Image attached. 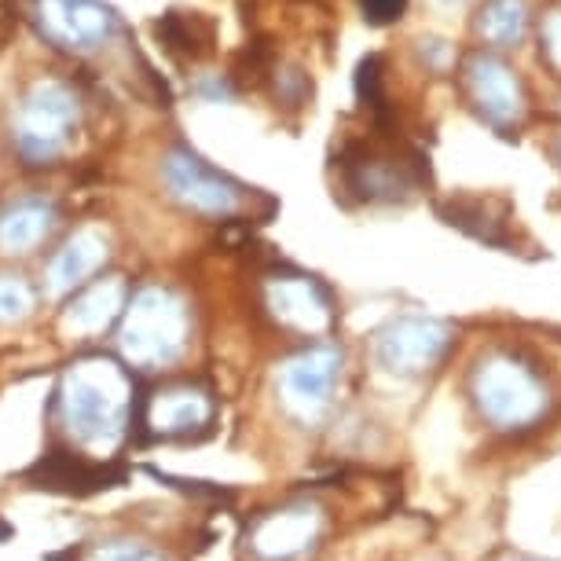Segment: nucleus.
I'll return each mask as SVG.
<instances>
[{"instance_id": "obj_2", "label": "nucleus", "mask_w": 561, "mask_h": 561, "mask_svg": "<svg viewBox=\"0 0 561 561\" xmlns=\"http://www.w3.org/2000/svg\"><path fill=\"white\" fill-rule=\"evenodd\" d=\"M473 404L495 430L522 433L547 415L550 397L536 367L511 353H492L473 370Z\"/></svg>"}, {"instance_id": "obj_19", "label": "nucleus", "mask_w": 561, "mask_h": 561, "mask_svg": "<svg viewBox=\"0 0 561 561\" xmlns=\"http://www.w3.org/2000/svg\"><path fill=\"white\" fill-rule=\"evenodd\" d=\"M158 37L162 45L173 51V56H187V59H198L214 48V23L203 19L198 12H169L162 23H158Z\"/></svg>"}, {"instance_id": "obj_4", "label": "nucleus", "mask_w": 561, "mask_h": 561, "mask_svg": "<svg viewBox=\"0 0 561 561\" xmlns=\"http://www.w3.org/2000/svg\"><path fill=\"white\" fill-rule=\"evenodd\" d=\"M162 180L176 203H184L187 209H195V214H203V217H214V220L247 217L253 214V203H268V198H261L253 187L239 184L236 176L209 165L192 147H173V151L162 158Z\"/></svg>"}, {"instance_id": "obj_15", "label": "nucleus", "mask_w": 561, "mask_h": 561, "mask_svg": "<svg viewBox=\"0 0 561 561\" xmlns=\"http://www.w3.org/2000/svg\"><path fill=\"white\" fill-rule=\"evenodd\" d=\"M444 217L448 225L470 231L492 247H506V228H511V206L503 198H459V203L444 206Z\"/></svg>"}, {"instance_id": "obj_10", "label": "nucleus", "mask_w": 561, "mask_h": 561, "mask_svg": "<svg viewBox=\"0 0 561 561\" xmlns=\"http://www.w3.org/2000/svg\"><path fill=\"white\" fill-rule=\"evenodd\" d=\"M462 78H466V92H470L473 107L481 111L484 122L511 129V125L525 118V89L517 81V73L500 56L473 51L462 67Z\"/></svg>"}, {"instance_id": "obj_5", "label": "nucleus", "mask_w": 561, "mask_h": 561, "mask_svg": "<svg viewBox=\"0 0 561 561\" xmlns=\"http://www.w3.org/2000/svg\"><path fill=\"white\" fill-rule=\"evenodd\" d=\"M122 353L136 367H165L187 345V309L173 290L147 287L129 301L122 323Z\"/></svg>"}, {"instance_id": "obj_26", "label": "nucleus", "mask_w": 561, "mask_h": 561, "mask_svg": "<svg viewBox=\"0 0 561 561\" xmlns=\"http://www.w3.org/2000/svg\"><path fill=\"white\" fill-rule=\"evenodd\" d=\"M543 56L550 67L561 70V12L547 15V23H543Z\"/></svg>"}, {"instance_id": "obj_25", "label": "nucleus", "mask_w": 561, "mask_h": 561, "mask_svg": "<svg viewBox=\"0 0 561 561\" xmlns=\"http://www.w3.org/2000/svg\"><path fill=\"white\" fill-rule=\"evenodd\" d=\"M419 56H422L426 67L444 70V67H448V59H451V45H448V41H440V37H422L419 41Z\"/></svg>"}, {"instance_id": "obj_27", "label": "nucleus", "mask_w": 561, "mask_h": 561, "mask_svg": "<svg viewBox=\"0 0 561 561\" xmlns=\"http://www.w3.org/2000/svg\"><path fill=\"white\" fill-rule=\"evenodd\" d=\"M440 4H462V0H440Z\"/></svg>"}, {"instance_id": "obj_6", "label": "nucleus", "mask_w": 561, "mask_h": 561, "mask_svg": "<svg viewBox=\"0 0 561 561\" xmlns=\"http://www.w3.org/2000/svg\"><path fill=\"white\" fill-rule=\"evenodd\" d=\"M342 187L359 203H404L419 192V158L389 151L382 144L353 140L337 158Z\"/></svg>"}, {"instance_id": "obj_16", "label": "nucleus", "mask_w": 561, "mask_h": 561, "mask_svg": "<svg viewBox=\"0 0 561 561\" xmlns=\"http://www.w3.org/2000/svg\"><path fill=\"white\" fill-rule=\"evenodd\" d=\"M214 408L203 393L195 389H169V393H158V400L151 404V426L158 433H192L203 430Z\"/></svg>"}, {"instance_id": "obj_18", "label": "nucleus", "mask_w": 561, "mask_h": 561, "mask_svg": "<svg viewBox=\"0 0 561 561\" xmlns=\"http://www.w3.org/2000/svg\"><path fill=\"white\" fill-rule=\"evenodd\" d=\"M478 34L500 48L522 45L528 34V4L525 0H489L478 12Z\"/></svg>"}, {"instance_id": "obj_8", "label": "nucleus", "mask_w": 561, "mask_h": 561, "mask_svg": "<svg viewBox=\"0 0 561 561\" xmlns=\"http://www.w3.org/2000/svg\"><path fill=\"white\" fill-rule=\"evenodd\" d=\"M34 19L41 34L67 51H96L122 26L118 12L103 0H37Z\"/></svg>"}, {"instance_id": "obj_12", "label": "nucleus", "mask_w": 561, "mask_h": 561, "mask_svg": "<svg viewBox=\"0 0 561 561\" xmlns=\"http://www.w3.org/2000/svg\"><path fill=\"white\" fill-rule=\"evenodd\" d=\"M316 539H320V511L312 506H287L264 517L253 533V550L268 561H290L301 558Z\"/></svg>"}, {"instance_id": "obj_20", "label": "nucleus", "mask_w": 561, "mask_h": 561, "mask_svg": "<svg viewBox=\"0 0 561 561\" xmlns=\"http://www.w3.org/2000/svg\"><path fill=\"white\" fill-rule=\"evenodd\" d=\"M122 305V283L111 279L103 287L89 290L84 298L78 301V309L70 312V327H81V331H96L114 316V309Z\"/></svg>"}, {"instance_id": "obj_21", "label": "nucleus", "mask_w": 561, "mask_h": 561, "mask_svg": "<svg viewBox=\"0 0 561 561\" xmlns=\"http://www.w3.org/2000/svg\"><path fill=\"white\" fill-rule=\"evenodd\" d=\"M356 100L359 107L370 111L375 118L386 114V96H382V56H367L356 67Z\"/></svg>"}, {"instance_id": "obj_14", "label": "nucleus", "mask_w": 561, "mask_h": 561, "mask_svg": "<svg viewBox=\"0 0 561 561\" xmlns=\"http://www.w3.org/2000/svg\"><path fill=\"white\" fill-rule=\"evenodd\" d=\"M107 239L100 236V231L84 228L78 231L67 247L56 253V261H51L48 268V290L62 298V294H70L73 287H81V283H89L92 275L103 268V261H107Z\"/></svg>"}, {"instance_id": "obj_23", "label": "nucleus", "mask_w": 561, "mask_h": 561, "mask_svg": "<svg viewBox=\"0 0 561 561\" xmlns=\"http://www.w3.org/2000/svg\"><path fill=\"white\" fill-rule=\"evenodd\" d=\"M89 561H162L154 550L136 547V543H103V547H89L84 550Z\"/></svg>"}, {"instance_id": "obj_9", "label": "nucleus", "mask_w": 561, "mask_h": 561, "mask_svg": "<svg viewBox=\"0 0 561 561\" xmlns=\"http://www.w3.org/2000/svg\"><path fill=\"white\" fill-rule=\"evenodd\" d=\"M342 375V348L337 345H312L301 356H294L283 367L279 389H283V404H287L301 422H316L331 408V393Z\"/></svg>"}, {"instance_id": "obj_1", "label": "nucleus", "mask_w": 561, "mask_h": 561, "mask_svg": "<svg viewBox=\"0 0 561 561\" xmlns=\"http://www.w3.org/2000/svg\"><path fill=\"white\" fill-rule=\"evenodd\" d=\"M56 404L73 440L114 444L129 419V378L107 359H89L62 375Z\"/></svg>"}, {"instance_id": "obj_17", "label": "nucleus", "mask_w": 561, "mask_h": 561, "mask_svg": "<svg viewBox=\"0 0 561 561\" xmlns=\"http://www.w3.org/2000/svg\"><path fill=\"white\" fill-rule=\"evenodd\" d=\"M41 473H45L48 489H62V492H96L114 481L107 466H92L81 455H51L48 462H41Z\"/></svg>"}, {"instance_id": "obj_22", "label": "nucleus", "mask_w": 561, "mask_h": 561, "mask_svg": "<svg viewBox=\"0 0 561 561\" xmlns=\"http://www.w3.org/2000/svg\"><path fill=\"white\" fill-rule=\"evenodd\" d=\"M34 312V290L19 275H0V327L19 323Z\"/></svg>"}, {"instance_id": "obj_11", "label": "nucleus", "mask_w": 561, "mask_h": 561, "mask_svg": "<svg viewBox=\"0 0 561 561\" xmlns=\"http://www.w3.org/2000/svg\"><path fill=\"white\" fill-rule=\"evenodd\" d=\"M268 309L287 331L298 334H323L334 323V305L312 275L283 272L268 279Z\"/></svg>"}, {"instance_id": "obj_7", "label": "nucleus", "mask_w": 561, "mask_h": 561, "mask_svg": "<svg viewBox=\"0 0 561 561\" xmlns=\"http://www.w3.org/2000/svg\"><path fill=\"white\" fill-rule=\"evenodd\" d=\"M455 331L433 316H397L375 334V364L397 378H419L448 356Z\"/></svg>"}, {"instance_id": "obj_3", "label": "nucleus", "mask_w": 561, "mask_h": 561, "mask_svg": "<svg viewBox=\"0 0 561 561\" xmlns=\"http://www.w3.org/2000/svg\"><path fill=\"white\" fill-rule=\"evenodd\" d=\"M78 125H81L78 96H73L70 84L51 78L30 84L12 114L15 147L30 165H45L56 162L59 154H67Z\"/></svg>"}, {"instance_id": "obj_24", "label": "nucleus", "mask_w": 561, "mask_h": 561, "mask_svg": "<svg viewBox=\"0 0 561 561\" xmlns=\"http://www.w3.org/2000/svg\"><path fill=\"white\" fill-rule=\"evenodd\" d=\"M359 12H364L367 26H393L404 19L408 0H359Z\"/></svg>"}, {"instance_id": "obj_13", "label": "nucleus", "mask_w": 561, "mask_h": 561, "mask_svg": "<svg viewBox=\"0 0 561 561\" xmlns=\"http://www.w3.org/2000/svg\"><path fill=\"white\" fill-rule=\"evenodd\" d=\"M59 225L56 203L41 195L15 198L0 209V250L4 253H34Z\"/></svg>"}]
</instances>
